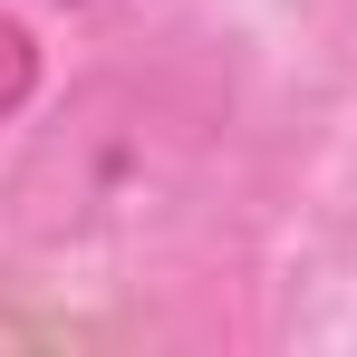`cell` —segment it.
<instances>
[{
  "label": "cell",
  "instance_id": "2",
  "mask_svg": "<svg viewBox=\"0 0 357 357\" xmlns=\"http://www.w3.org/2000/svg\"><path fill=\"white\" fill-rule=\"evenodd\" d=\"M29 97H39V39L20 20H0V116H20Z\"/></svg>",
  "mask_w": 357,
  "mask_h": 357
},
{
  "label": "cell",
  "instance_id": "1",
  "mask_svg": "<svg viewBox=\"0 0 357 357\" xmlns=\"http://www.w3.org/2000/svg\"><path fill=\"white\" fill-rule=\"evenodd\" d=\"M193 155H203V107L174 77H87L10 174L20 232H39V241L126 232V222L174 203Z\"/></svg>",
  "mask_w": 357,
  "mask_h": 357
}]
</instances>
